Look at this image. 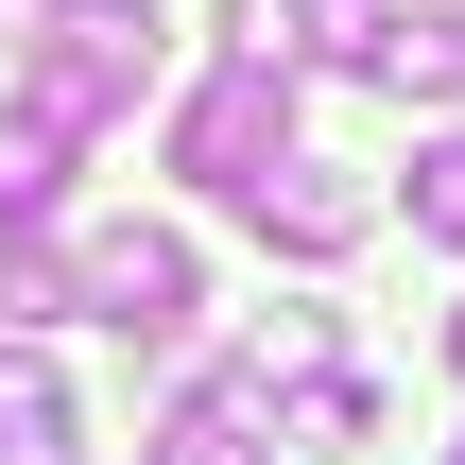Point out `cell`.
I'll return each instance as SVG.
<instances>
[{
    "label": "cell",
    "instance_id": "6da1fadb",
    "mask_svg": "<svg viewBox=\"0 0 465 465\" xmlns=\"http://www.w3.org/2000/svg\"><path fill=\"white\" fill-rule=\"evenodd\" d=\"M155 0H35V52H17V104L52 121V138H104L138 86H155Z\"/></svg>",
    "mask_w": 465,
    "mask_h": 465
},
{
    "label": "cell",
    "instance_id": "7a4b0ae2",
    "mask_svg": "<svg viewBox=\"0 0 465 465\" xmlns=\"http://www.w3.org/2000/svg\"><path fill=\"white\" fill-rule=\"evenodd\" d=\"M69 293H86V328H121V345H190L207 259H190V224H86V242H69Z\"/></svg>",
    "mask_w": 465,
    "mask_h": 465
},
{
    "label": "cell",
    "instance_id": "3957f363",
    "mask_svg": "<svg viewBox=\"0 0 465 465\" xmlns=\"http://www.w3.org/2000/svg\"><path fill=\"white\" fill-rule=\"evenodd\" d=\"M173 173L190 190H259V173H293V69H207L190 104H173Z\"/></svg>",
    "mask_w": 465,
    "mask_h": 465
},
{
    "label": "cell",
    "instance_id": "277c9868",
    "mask_svg": "<svg viewBox=\"0 0 465 465\" xmlns=\"http://www.w3.org/2000/svg\"><path fill=\"white\" fill-rule=\"evenodd\" d=\"M242 224H259L276 259H345V242L380 224V190H362V173H328V155H293V173H259V190H242Z\"/></svg>",
    "mask_w": 465,
    "mask_h": 465
},
{
    "label": "cell",
    "instance_id": "5b68a950",
    "mask_svg": "<svg viewBox=\"0 0 465 465\" xmlns=\"http://www.w3.org/2000/svg\"><path fill=\"white\" fill-rule=\"evenodd\" d=\"M69 431H86V414H69V380H52L35 345H0V465H86Z\"/></svg>",
    "mask_w": 465,
    "mask_h": 465
},
{
    "label": "cell",
    "instance_id": "8992f818",
    "mask_svg": "<svg viewBox=\"0 0 465 465\" xmlns=\"http://www.w3.org/2000/svg\"><path fill=\"white\" fill-rule=\"evenodd\" d=\"M155 465H276V431H259V414H242L224 380H190V397L155 414Z\"/></svg>",
    "mask_w": 465,
    "mask_h": 465
},
{
    "label": "cell",
    "instance_id": "52a82bcc",
    "mask_svg": "<svg viewBox=\"0 0 465 465\" xmlns=\"http://www.w3.org/2000/svg\"><path fill=\"white\" fill-rule=\"evenodd\" d=\"M52 311H86L69 293V242L52 224H0V328H52Z\"/></svg>",
    "mask_w": 465,
    "mask_h": 465
},
{
    "label": "cell",
    "instance_id": "ba28073f",
    "mask_svg": "<svg viewBox=\"0 0 465 465\" xmlns=\"http://www.w3.org/2000/svg\"><path fill=\"white\" fill-rule=\"evenodd\" d=\"M380 86H431V104H465V0H431V17H397Z\"/></svg>",
    "mask_w": 465,
    "mask_h": 465
},
{
    "label": "cell",
    "instance_id": "9c48e42d",
    "mask_svg": "<svg viewBox=\"0 0 465 465\" xmlns=\"http://www.w3.org/2000/svg\"><path fill=\"white\" fill-rule=\"evenodd\" d=\"M362 414H380V397L328 362V380H293V397H276V449H362Z\"/></svg>",
    "mask_w": 465,
    "mask_h": 465
},
{
    "label": "cell",
    "instance_id": "30bf717a",
    "mask_svg": "<svg viewBox=\"0 0 465 465\" xmlns=\"http://www.w3.org/2000/svg\"><path fill=\"white\" fill-rule=\"evenodd\" d=\"M397 207H414L431 242H465V138H431V155H414V190H397Z\"/></svg>",
    "mask_w": 465,
    "mask_h": 465
},
{
    "label": "cell",
    "instance_id": "8fae6325",
    "mask_svg": "<svg viewBox=\"0 0 465 465\" xmlns=\"http://www.w3.org/2000/svg\"><path fill=\"white\" fill-rule=\"evenodd\" d=\"M449 380H465V311H449Z\"/></svg>",
    "mask_w": 465,
    "mask_h": 465
},
{
    "label": "cell",
    "instance_id": "7c38bea8",
    "mask_svg": "<svg viewBox=\"0 0 465 465\" xmlns=\"http://www.w3.org/2000/svg\"><path fill=\"white\" fill-rule=\"evenodd\" d=\"M449 465H465V449H449Z\"/></svg>",
    "mask_w": 465,
    "mask_h": 465
}]
</instances>
